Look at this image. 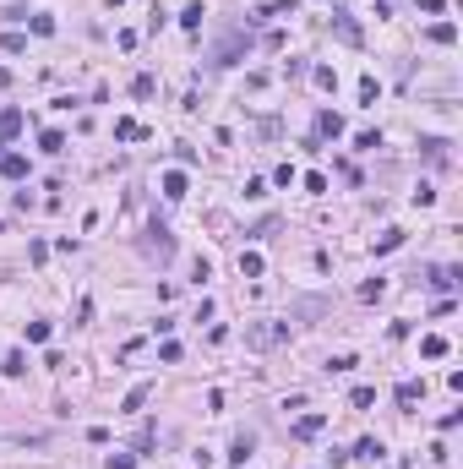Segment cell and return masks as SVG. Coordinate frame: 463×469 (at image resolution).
<instances>
[{
  "instance_id": "1",
  "label": "cell",
  "mask_w": 463,
  "mask_h": 469,
  "mask_svg": "<svg viewBox=\"0 0 463 469\" xmlns=\"http://www.w3.org/2000/svg\"><path fill=\"white\" fill-rule=\"evenodd\" d=\"M284 338H289V322H256V327H245V344L251 349H273Z\"/></svg>"
},
{
  "instance_id": "2",
  "label": "cell",
  "mask_w": 463,
  "mask_h": 469,
  "mask_svg": "<svg viewBox=\"0 0 463 469\" xmlns=\"http://www.w3.org/2000/svg\"><path fill=\"white\" fill-rule=\"evenodd\" d=\"M148 257H158V262H169V257H174V240H169L163 224H148Z\"/></svg>"
},
{
  "instance_id": "3",
  "label": "cell",
  "mask_w": 463,
  "mask_h": 469,
  "mask_svg": "<svg viewBox=\"0 0 463 469\" xmlns=\"http://www.w3.org/2000/svg\"><path fill=\"white\" fill-rule=\"evenodd\" d=\"M332 33H338L349 50H360V28H354V17H349V11H332Z\"/></svg>"
},
{
  "instance_id": "4",
  "label": "cell",
  "mask_w": 463,
  "mask_h": 469,
  "mask_svg": "<svg viewBox=\"0 0 463 469\" xmlns=\"http://www.w3.org/2000/svg\"><path fill=\"white\" fill-rule=\"evenodd\" d=\"M321 431H327V415H300V420H295V437H300V442L321 437Z\"/></svg>"
},
{
  "instance_id": "5",
  "label": "cell",
  "mask_w": 463,
  "mask_h": 469,
  "mask_svg": "<svg viewBox=\"0 0 463 469\" xmlns=\"http://www.w3.org/2000/svg\"><path fill=\"white\" fill-rule=\"evenodd\" d=\"M11 137H22V109H0V148Z\"/></svg>"
},
{
  "instance_id": "6",
  "label": "cell",
  "mask_w": 463,
  "mask_h": 469,
  "mask_svg": "<svg viewBox=\"0 0 463 469\" xmlns=\"http://www.w3.org/2000/svg\"><path fill=\"white\" fill-rule=\"evenodd\" d=\"M0 175H5V180H27V158L22 153H0Z\"/></svg>"
},
{
  "instance_id": "7",
  "label": "cell",
  "mask_w": 463,
  "mask_h": 469,
  "mask_svg": "<svg viewBox=\"0 0 463 469\" xmlns=\"http://www.w3.org/2000/svg\"><path fill=\"white\" fill-rule=\"evenodd\" d=\"M316 131H321V137H343V115H332V109H321V120H316Z\"/></svg>"
},
{
  "instance_id": "8",
  "label": "cell",
  "mask_w": 463,
  "mask_h": 469,
  "mask_svg": "<svg viewBox=\"0 0 463 469\" xmlns=\"http://www.w3.org/2000/svg\"><path fill=\"white\" fill-rule=\"evenodd\" d=\"M163 197H169V202H180V197H185V175H180V169H169V175H163Z\"/></svg>"
},
{
  "instance_id": "9",
  "label": "cell",
  "mask_w": 463,
  "mask_h": 469,
  "mask_svg": "<svg viewBox=\"0 0 463 469\" xmlns=\"http://www.w3.org/2000/svg\"><path fill=\"white\" fill-rule=\"evenodd\" d=\"M251 448H256V442H251V431H240V437H234V448H229V464H245V459H251Z\"/></svg>"
},
{
  "instance_id": "10",
  "label": "cell",
  "mask_w": 463,
  "mask_h": 469,
  "mask_svg": "<svg viewBox=\"0 0 463 469\" xmlns=\"http://www.w3.org/2000/svg\"><path fill=\"white\" fill-rule=\"evenodd\" d=\"M420 355H425V360H442V355H447V338H442V333H431V338L420 344Z\"/></svg>"
},
{
  "instance_id": "11",
  "label": "cell",
  "mask_w": 463,
  "mask_h": 469,
  "mask_svg": "<svg viewBox=\"0 0 463 469\" xmlns=\"http://www.w3.org/2000/svg\"><path fill=\"white\" fill-rule=\"evenodd\" d=\"M27 28H33L38 39H49V33H55V17H44V11H33V17H27Z\"/></svg>"
},
{
  "instance_id": "12",
  "label": "cell",
  "mask_w": 463,
  "mask_h": 469,
  "mask_svg": "<svg viewBox=\"0 0 463 469\" xmlns=\"http://www.w3.org/2000/svg\"><path fill=\"white\" fill-rule=\"evenodd\" d=\"M240 273H245V279H262V257H256V251H240Z\"/></svg>"
},
{
  "instance_id": "13",
  "label": "cell",
  "mask_w": 463,
  "mask_h": 469,
  "mask_svg": "<svg viewBox=\"0 0 463 469\" xmlns=\"http://www.w3.org/2000/svg\"><path fill=\"white\" fill-rule=\"evenodd\" d=\"M420 393H425V388H420V382H398V404L409 409V404H420Z\"/></svg>"
},
{
  "instance_id": "14",
  "label": "cell",
  "mask_w": 463,
  "mask_h": 469,
  "mask_svg": "<svg viewBox=\"0 0 463 469\" xmlns=\"http://www.w3.org/2000/svg\"><path fill=\"white\" fill-rule=\"evenodd\" d=\"M202 17H207L202 6H185V11H180V28H191V33H196V28H202Z\"/></svg>"
},
{
  "instance_id": "15",
  "label": "cell",
  "mask_w": 463,
  "mask_h": 469,
  "mask_svg": "<svg viewBox=\"0 0 463 469\" xmlns=\"http://www.w3.org/2000/svg\"><path fill=\"white\" fill-rule=\"evenodd\" d=\"M115 137H120V142H137L142 126H137V120H115Z\"/></svg>"
},
{
  "instance_id": "16",
  "label": "cell",
  "mask_w": 463,
  "mask_h": 469,
  "mask_svg": "<svg viewBox=\"0 0 463 469\" xmlns=\"http://www.w3.org/2000/svg\"><path fill=\"white\" fill-rule=\"evenodd\" d=\"M38 148H44V153H66V137H60V131H44Z\"/></svg>"
},
{
  "instance_id": "17",
  "label": "cell",
  "mask_w": 463,
  "mask_h": 469,
  "mask_svg": "<svg viewBox=\"0 0 463 469\" xmlns=\"http://www.w3.org/2000/svg\"><path fill=\"white\" fill-rule=\"evenodd\" d=\"M22 371H27V355L11 349V355H5V377H22Z\"/></svg>"
},
{
  "instance_id": "18",
  "label": "cell",
  "mask_w": 463,
  "mask_h": 469,
  "mask_svg": "<svg viewBox=\"0 0 463 469\" xmlns=\"http://www.w3.org/2000/svg\"><path fill=\"white\" fill-rule=\"evenodd\" d=\"M148 393H153L148 382H142V388H131V393H126V404H120V409H142V404H148Z\"/></svg>"
},
{
  "instance_id": "19",
  "label": "cell",
  "mask_w": 463,
  "mask_h": 469,
  "mask_svg": "<svg viewBox=\"0 0 463 469\" xmlns=\"http://www.w3.org/2000/svg\"><path fill=\"white\" fill-rule=\"evenodd\" d=\"M104 469H137V453H109Z\"/></svg>"
},
{
  "instance_id": "20",
  "label": "cell",
  "mask_w": 463,
  "mask_h": 469,
  "mask_svg": "<svg viewBox=\"0 0 463 469\" xmlns=\"http://www.w3.org/2000/svg\"><path fill=\"white\" fill-rule=\"evenodd\" d=\"M431 39H436V44H453V39H458V28H453V22H436V28H431Z\"/></svg>"
},
{
  "instance_id": "21",
  "label": "cell",
  "mask_w": 463,
  "mask_h": 469,
  "mask_svg": "<svg viewBox=\"0 0 463 469\" xmlns=\"http://www.w3.org/2000/svg\"><path fill=\"white\" fill-rule=\"evenodd\" d=\"M0 50H5V55H22V50H27V39H22V33H5V39H0Z\"/></svg>"
},
{
  "instance_id": "22",
  "label": "cell",
  "mask_w": 463,
  "mask_h": 469,
  "mask_svg": "<svg viewBox=\"0 0 463 469\" xmlns=\"http://www.w3.org/2000/svg\"><path fill=\"white\" fill-rule=\"evenodd\" d=\"M49 338V322H27V344H44Z\"/></svg>"
},
{
  "instance_id": "23",
  "label": "cell",
  "mask_w": 463,
  "mask_h": 469,
  "mask_svg": "<svg viewBox=\"0 0 463 469\" xmlns=\"http://www.w3.org/2000/svg\"><path fill=\"white\" fill-rule=\"evenodd\" d=\"M354 453H360V459H382V442H376V437H365V442H360Z\"/></svg>"
},
{
  "instance_id": "24",
  "label": "cell",
  "mask_w": 463,
  "mask_h": 469,
  "mask_svg": "<svg viewBox=\"0 0 463 469\" xmlns=\"http://www.w3.org/2000/svg\"><path fill=\"white\" fill-rule=\"evenodd\" d=\"M310 77H316V87H338V77H332V66H316Z\"/></svg>"
},
{
  "instance_id": "25",
  "label": "cell",
  "mask_w": 463,
  "mask_h": 469,
  "mask_svg": "<svg viewBox=\"0 0 463 469\" xmlns=\"http://www.w3.org/2000/svg\"><path fill=\"white\" fill-rule=\"evenodd\" d=\"M376 404V388H354V409H371Z\"/></svg>"
}]
</instances>
